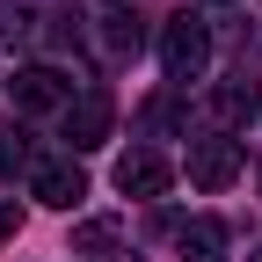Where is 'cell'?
I'll use <instances>...</instances> for the list:
<instances>
[{"label":"cell","mask_w":262,"mask_h":262,"mask_svg":"<svg viewBox=\"0 0 262 262\" xmlns=\"http://www.w3.org/2000/svg\"><path fill=\"white\" fill-rule=\"evenodd\" d=\"M182 255L189 262H226V226L219 219H189L182 226Z\"/></svg>","instance_id":"obj_8"},{"label":"cell","mask_w":262,"mask_h":262,"mask_svg":"<svg viewBox=\"0 0 262 262\" xmlns=\"http://www.w3.org/2000/svg\"><path fill=\"white\" fill-rule=\"evenodd\" d=\"M175 117H182V102H175V95H160V102L146 110V131H175Z\"/></svg>","instance_id":"obj_12"},{"label":"cell","mask_w":262,"mask_h":262,"mask_svg":"<svg viewBox=\"0 0 262 262\" xmlns=\"http://www.w3.org/2000/svg\"><path fill=\"white\" fill-rule=\"evenodd\" d=\"M204 110H211V124H219V131H241V124H255V110H262V88H255L248 73H241V80H219Z\"/></svg>","instance_id":"obj_6"},{"label":"cell","mask_w":262,"mask_h":262,"mask_svg":"<svg viewBox=\"0 0 262 262\" xmlns=\"http://www.w3.org/2000/svg\"><path fill=\"white\" fill-rule=\"evenodd\" d=\"M66 102H73V80H66L58 66H22L15 73V110L44 117V110H66Z\"/></svg>","instance_id":"obj_3"},{"label":"cell","mask_w":262,"mask_h":262,"mask_svg":"<svg viewBox=\"0 0 262 262\" xmlns=\"http://www.w3.org/2000/svg\"><path fill=\"white\" fill-rule=\"evenodd\" d=\"M248 262H262V255H248Z\"/></svg>","instance_id":"obj_14"},{"label":"cell","mask_w":262,"mask_h":262,"mask_svg":"<svg viewBox=\"0 0 262 262\" xmlns=\"http://www.w3.org/2000/svg\"><path fill=\"white\" fill-rule=\"evenodd\" d=\"M233 175H241V146L226 139V131H219V139H196V146H189V182H196V189H226Z\"/></svg>","instance_id":"obj_4"},{"label":"cell","mask_w":262,"mask_h":262,"mask_svg":"<svg viewBox=\"0 0 262 262\" xmlns=\"http://www.w3.org/2000/svg\"><path fill=\"white\" fill-rule=\"evenodd\" d=\"M117 241H124V226H117V219H88L80 233H73V255H110Z\"/></svg>","instance_id":"obj_9"},{"label":"cell","mask_w":262,"mask_h":262,"mask_svg":"<svg viewBox=\"0 0 262 262\" xmlns=\"http://www.w3.org/2000/svg\"><path fill=\"white\" fill-rule=\"evenodd\" d=\"M110 44H117V51H139V44H146L139 15H124V8H117V15H110Z\"/></svg>","instance_id":"obj_11"},{"label":"cell","mask_w":262,"mask_h":262,"mask_svg":"<svg viewBox=\"0 0 262 262\" xmlns=\"http://www.w3.org/2000/svg\"><path fill=\"white\" fill-rule=\"evenodd\" d=\"M168 182H175V168H168L160 153H124V160H117V189H124V196H139V204H153Z\"/></svg>","instance_id":"obj_7"},{"label":"cell","mask_w":262,"mask_h":262,"mask_svg":"<svg viewBox=\"0 0 262 262\" xmlns=\"http://www.w3.org/2000/svg\"><path fill=\"white\" fill-rule=\"evenodd\" d=\"M15 168H29V139L15 124H0V175H15Z\"/></svg>","instance_id":"obj_10"},{"label":"cell","mask_w":262,"mask_h":262,"mask_svg":"<svg viewBox=\"0 0 262 262\" xmlns=\"http://www.w3.org/2000/svg\"><path fill=\"white\" fill-rule=\"evenodd\" d=\"M160 66H168L175 88H189L211 66V22L204 15H168V22H160Z\"/></svg>","instance_id":"obj_1"},{"label":"cell","mask_w":262,"mask_h":262,"mask_svg":"<svg viewBox=\"0 0 262 262\" xmlns=\"http://www.w3.org/2000/svg\"><path fill=\"white\" fill-rule=\"evenodd\" d=\"M15 233H22V211H15V204H0V241H15Z\"/></svg>","instance_id":"obj_13"},{"label":"cell","mask_w":262,"mask_h":262,"mask_svg":"<svg viewBox=\"0 0 262 262\" xmlns=\"http://www.w3.org/2000/svg\"><path fill=\"white\" fill-rule=\"evenodd\" d=\"M110 124H117V110H110L102 88H88V95L66 102V139H73V153H95V146L110 139Z\"/></svg>","instance_id":"obj_2"},{"label":"cell","mask_w":262,"mask_h":262,"mask_svg":"<svg viewBox=\"0 0 262 262\" xmlns=\"http://www.w3.org/2000/svg\"><path fill=\"white\" fill-rule=\"evenodd\" d=\"M29 189H37V204H51V211H73L80 196H88V175L73 168V160H37V168H29Z\"/></svg>","instance_id":"obj_5"}]
</instances>
